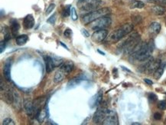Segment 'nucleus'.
Masks as SVG:
<instances>
[{"mask_svg":"<svg viewBox=\"0 0 166 125\" xmlns=\"http://www.w3.org/2000/svg\"><path fill=\"white\" fill-rule=\"evenodd\" d=\"M71 19H72L74 21H76V20L78 19L77 13V11H76V9H75V8H74V7L71 8Z\"/></svg>","mask_w":166,"mask_h":125,"instance_id":"c85d7f7f","label":"nucleus"},{"mask_svg":"<svg viewBox=\"0 0 166 125\" xmlns=\"http://www.w3.org/2000/svg\"><path fill=\"white\" fill-rule=\"evenodd\" d=\"M112 24L111 18L109 16H103V17L97 19L95 21L92 22L90 23V28L92 30L98 31L102 30V29H106L108 27H110Z\"/></svg>","mask_w":166,"mask_h":125,"instance_id":"423d86ee","label":"nucleus"},{"mask_svg":"<svg viewBox=\"0 0 166 125\" xmlns=\"http://www.w3.org/2000/svg\"><path fill=\"white\" fill-rule=\"evenodd\" d=\"M97 51H98V52H99L100 54V55H103V56H104V55H105V53H104V52H103V51H101L100 50H97Z\"/></svg>","mask_w":166,"mask_h":125,"instance_id":"37998d69","label":"nucleus"},{"mask_svg":"<svg viewBox=\"0 0 166 125\" xmlns=\"http://www.w3.org/2000/svg\"><path fill=\"white\" fill-rule=\"evenodd\" d=\"M2 32L4 34V40H5L6 42L9 41L11 39V34L10 31H9V28L7 26H4L2 27Z\"/></svg>","mask_w":166,"mask_h":125,"instance_id":"a878e982","label":"nucleus"},{"mask_svg":"<svg viewBox=\"0 0 166 125\" xmlns=\"http://www.w3.org/2000/svg\"><path fill=\"white\" fill-rule=\"evenodd\" d=\"M145 63L142 66V71L147 74H154L156 69L160 66L162 62L160 59H154L153 58H149L148 60L145 61Z\"/></svg>","mask_w":166,"mask_h":125,"instance_id":"0eeeda50","label":"nucleus"},{"mask_svg":"<svg viewBox=\"0 0 166 125\" xmlns=\"http://www.w3.org/2000/svg\"><path fill=\"white\" fill-rule=\"evenodd\" d=\"M145 6V3L139 0H130L129 7L131 9H142Z\"/></svg>","mask_w":166,"mask_h":125,"instance_id":"aec40b11","label":"nucleus"},{"mask_svg":"<svg viewBox=\"0 0 166 125\" xmlns=\"http://www.w3.org/2000/svg\"><path fill=\"white\" fill-rule=\"evenodd\" d=\"M132 124L133 125H140L141 124L139 123V122H133V123H132Z\"/></svg>","mask_w":166,"mask_h":125,"instance_id":"c03bdc74","label":"nucleus"},{"mask_svg":"<svg viewBox=\"0 0 166 125\" xmlns=\"http://www.w3.org/2000/svg\"><path fill=\"white\" fill-rule=\"evenodd\" d=\"M2 124L3 125H15V123L14 122V121L12 120L11 118H5L4 119L3 121H2Z\"/></svg>","mask_w":166,"mask_h":125,"instance_id":"7c9ffc66","label":"nucleus"},{"mask_svg":"<svg viewBox=\"0 0 166 125\" xmlns=\"http://www.w3.org/2000/svg\"><path fill=\"white\" fill-rule=\"evenodd\" d=\"M102 124L104 125H118L119 124V119L117 114L116 111L113 110L108 109L107 114L105 118L104 121L103 122Z\"/></svg>","mask_w":166,"mask_h":125,"instance_id":"1a4fd4ad","label":"nucleus"},{"mask_svg":"<svg viewBox=\"0 0 166 125\" xmlns=\"http://www.w3.org/2000/svg\"><path fill=\"white\" fill-rule=\"evenodd\" d=\"M158 107L160 110H165L166 109V100H160L158 104Z\"/></svg>","mask_w":166,"mask_h":125,"instance_id":"2f4dec72","label":"nucleus"},{"mask_svg":"<svg viewBox=\"0 0 166 125\" xmlns=\"http://www.w3.org/2000/svg\"><path fill=\"white\" fill-rule=\"evenodd\" d=\"M55 5L54 3L52 4H50L49 5H48V7L46 9V12H45V14L46 15H49L50 13H51V12H53V10L55 9Z\"/></svg>","mask_w":166,"mask_h":125,"instance_id":"473e14b6","label":"nucleus"},{"mask_svg":"<svg viewBox=\"0 0 166 125\" xmlns=\"http://www.w3.org/2000/svg\"><path fill=\"white\" fill-rule=\"evenodd\" d=\"M148 100H149V101H150L151 103L156 102V100H158V97L156 96V94H155L154 93L148 94Z\"/></svg>","mask_w":166,"mask_h":125,"instance_id":"c756f323","label":"nucleus"},{"mask_svg":"<svg viewBox=\"0 0 166 125\" xmlns=\"http://www.w3.org/2000/svg\"><path fill=\"white\" fill-rule=\"evenodd\" d=\"M83 80L82 77H76L74 78L73 79L70 80L67 83V88H74L77 86V85H79L80 83L81 82V81Z\"/></svg>","mask_w":166,"mask_h":125,"instance_id":"412c9836","label":"nucleus"},{"mask_svg":"<svg viewBox=\"0 0 166 125\" xmlns=\"http://www.w3.org/2000/svg\"><path fill=\"white\" fill-rule=\"evenodd\" d=\"M165 123H166V121H165Z\"/></svg>","mask_w":166,"mask_h":125,"instance_id":"a18cd8bd","label":"nucleus"},{"mask_svg":"<svg viewBox=\"0 0 166 125\" xmlns=\"http://www.w3.org/2000/svg\"><path fill=\"white\" fill-rule=\"evenodd\" d=\"M60 42V44L61 45L63 46V47H64V48H66V49H67V50H69V48H68V47H67V46L65 44H64V43L62 42Z\"/></svg>","mask_w":166,"mask_h":125,"instance_id":"ea45409f","label":"nucleus"},{"mask_svg":"<svg viewBox=\"0 0 166 125\" xmlns=\"http://www.w3.org/2000/svg\"><path fill=\"white\" fill-rule=\"evenodd\" d=\"M154 117V119L156 121H159V120H161L162 119V114H160V113L159 112H156L153 115Z\"/></svg>","mask_w":166,"mask_h":125,"instance_id":"e433bc0d","label":"nucleus"},{"mask_svg":"<svg viewBox=\"0 0 166 125\" xmlns=\"http://www.w3.org/2000/svg\"><path fill=\"white\" fill-rule=\"evenodd\" d=\"M110 13V9L109 8H102V9H97L95 11L90 12V13H87L82 16V22L84 25H87L89 23H91L92 22L95 21L97 19L103 17V16H107L108 14Z\"/></svg>","mask_w":166,"mask_h":125,"instance_id":"20e7f679","label":"nucleus"},{"mask_svg":"<svg viewBox=\"0 0 166 125\" xmlns=\"http://www.w3.org/2000/svg\"><path fill=\"white\" fill-rule=\"evenodd\" d=\"M23 106L24 108H25V111L26 112L27 115L29 116L30 118L34 116V106L33 103L31 100L29 99H25L23 102Z\"/></svg>","mask_w":166,"mask_h":125,"instance_id":"f8f14e48","label":"nucleus"},{"mask_svg":"<svg viewBox=\"0 0 166 125\" xmlns=\"http://www.w3.org/2000/svg\"><path fill=\"white\" fill-rule=\"evenodd\" d=\"M107 111L108 108L103 105L100 106V107L97 108L96 112L94 113V118H93V121L94 122V124H102L105 118H106Z\"/></svg>","mask_w":166,"mask_h":125,"instance_id":"6e6552de","label":"nucleus"},{"mask_svg":"<svg viewBox=\"0 0 166 125\" xmlns=\"http://www.w3.org/2000/svg\"><path fill=\"white\" fill-rule=\"evenodd\" d=\"M108 35V32L106 29H102V30L96 31L93 33L91 36V39L93 42L96 43L102 42L103 41H104L106 39Z\"/></svg>","mask_w":166,"mask_h":125,"instance_id":"9d476101","label":"nucleus"},{"mask_svg":"<svg viewBox=\"0 0 166 125\" xmlns=\"http://www.w3.org/2000/svg\"><path fill=\"white\" fill-rule=\"evenodd\" d=\"M65 73L63 72L61 70L58 71L55 74V78H54V81L55 83H60L64 80V77H65Z\"/></svg>","mask_w":166,"mask_h":125,"instance_id":"b1692460","label":"nucleus"},{"mask_svg":"<svg viewBox=\"0 0 166 125\" xmlns=\"http://www.w3.org/2000/svg\"><path fill=\"white\" fill-rule=\"evenodd\" d=\"M153 41H150L149 43L140 42L135 48L134 51L130 54V59L136 62H145L151 57V54L154 50Z\"/></svg>","mask_w":166,"mask_h":125,"instance_id":"f257e3e1","label":"nucleus"},{"mask_svg":"<svg viewBox=\"0 0 166 125\" xmlns=\"http://www.w3.org/2000/svg\"><path fill=\"white\" fill-rule=\"evenodd\" d=\"M11 25V33L14 37L18 36V33L20 29V25L16 19H12L10 21Z\"/></svg>","mask_w":166,"mask_h":125,"instance_id":"dca6fc26","label":"nucleus"},{"mask_svg":"<svg viewBox=\"0 0 166 125\" xmlns=\"http://www.w3.org/2000/svg\"><path fill=\"white\" fill-rule=\"evenodd\" d=\"M64 35L65 38H70L72 35V31L70 28H67L64 32Z\"/></svg>","mask_w":166,"mask_h":125,"instance_id":"f704fd0d","label":"nucleus"},{"mask_svg":"<svg viewBox=\"0 0 166 125\" xmlns=\"http://www.w3.org/2000/svg\"><path fill=\"white\" fill-rule=\"evenodd\" d=\"M89 119H90V117H88V118H87V119H86V120H85L83 123H82V124H87V121H88Z\"/></svg>","mask_w":166,"mask_h":125,"instance_id":"a19ab883","label":"nucleus"},{"mask_svg":"<svg viewBox=\"0 0 166 125\" xmlns=\"http://www.w3.org/2000/svg\"><path fill=\"white\" fill-rule=\"evenodd\" d=\"M70 14H71V5H68L67 7H65V9L63 10V12H62V16H63V17H67Z\"/></svg>","mask_w":166,"mask_h":125,"instance_id":"cd10ccee","label":"nucleus"},{"mask_svg":"<svg viewBox=\"0 0 166 125\" xmlns=\"http://www.w3.org/2000/svg\"><path fill=\"white\" fill-rule=\"evenodd\" d=\"M145 1L148 3H152L155 5H162V6L166 5V0H145Z\"/></svg>","mask_w":166,"mask_h":125,"instance_id":"bb28decb","label":"nucleus"},{"mask_svg":"<svg viewBox=\"0 0 166 125\" xmlns=\"http://www.w3.org/2000/svg\"><path fill=\"white\" fill-rule=\"evenodd\" d=\"M28 40V37L27 35H21L17 36V37H15L16 44L20 46L24 45L25 44H26Z\"/></svg>","mask_w":166,"mask_h":125,"instance_id":"4be33fe9","label":"nucleus"},{"mask_svg":"<svg viewBox=\"0 0 166 125\" xmlns=\"http://www.w3.org/2000/svg\"><path fill=\"white\" fill-rule=\"evenodd\" d=\"M55 21H56V14H54L53 16H51V17L47 20V22H48V23H50V24H51V25H55Z\"/></svg>","mask_w":166,"mask_h":125,"instance_id":"72a5a7b5","label":"nucleus"},{"mask_svg":"<svg viewBox=\"0 0 166 125\" xmlns=\"http://www.w3.org/2000/svg\"><path fill=\"white\" fill-rule=\"evenodd\" d=\"M102 99H103V93L102 92H100L99 93L97 94L93 97V98L91 99V101H93L91 104V108H94V107H98L100 104L102 102Z\"/></svg>","mask_w":166,"mask_h":125,"instance_id":"a211bd4d","label":"nucleus"},{"mask_svg":"<svg viewBox=\"0 0 166 125\" xmlns=\"http://www.w3.org/2000/svg\"><path fill=\"white\" fill-rule=\"evenodd\" d=\"M44 64H45V70L47 73H51L54 70L55 66V64L54 62L53 57L50 56V55H45L44 56Z\"/></svg>","mask_w":166,"mask_h":125,"instance_id":"9b49d317","label":"nucleus"},{"mask_svg":"<svg viewBox=\"0 0 166 125\" xmlns=\"http://www.w3.org/2000/svg\"><path fill=\"white\" fill-rule=\"evenodd\" d=\"M152 12L156 16H163L166 13V9L165 8V6L156 5L152 8Z\"/></svg>","mask_w":166,"mask_h":125,"instance_id":"6ab92c4d","label":"nucleus"},{"mask_svg":"<svg viewBox=\"0 0 166 125\" xmlns=\"http://www.w3.org/2000/svg\"><path fill=\"white\" fill-rule=\"evenodd\" d=\"M35 19H34L33 16L31 14L28 15L24 18L23 20V26L25 29H31L35 25Z\"/></svg>","mask_w":166,"mask_h":125,"instance_id":"ddd939ff","label":"nucleus"},{"mask_svg":"<svg viewBox=\"0 0 166 125\" xmlns=\"http://www.w3.org/2000/svg\"><path fill=\"white\" fill-rule=\"evenodd\" d=\"M11 65H12V62L9 60H7L5 62L3 68L4 77L8 81H11Z\"/></svg>","mask_w":166,"mask_h":125,"instance_id":"f3484780","label":"nucleus"},{"mask_svg":"<svg viewBox=\"0 0 166 125\" xmlns=\"http://www.w3.org/2000/svg\"><path fill=\"white\" fill-rule=\"evenodd\" d=\"M165 70V63H161L160 66L156 69V71L154 72V78L156 80H159L162 76Z\"/></svg>","mask_w":166,"mask_h":125,"instance_id":"5701e85b","label":"nucleus"},{"mask_svg":"<svg viewBox=\"0 0 166 125\" xmlns=\"http://www.w3.org/2000/svg\"><path fill=\"white\" fill-rule=\"evenodd\" d=\"M74 68V63L71 61H67V62H64L63 64H61V65L60 66V69L65 73V74H68L71 72Z\"/></svg>","mask_w":166,"mask_h":125,"instance_id":"4468645a","label":"nucleus"},{"mask_svg":"<svg viewBox=\"0 0 166 125\" xmlns=\"http://www.w3.org/2000/svg\"><path fill=\"white\" fill-rule=\"evenodd\" d=\"M161 31V25L160 23L154 22H152L148 26V32L152 35H157Z\"/></svg>","mask_w":166,"mask_h":125,"instance_id":"2eb2a0df","label":"nucleus"},{"mask_svg":"<svg viewBox=\"0 0 166 125\" xmlns=\"http://www.w3.org/2000/svg\"><path fill=\"white\" fill-rule=\"evenodd\" d=\"M101 3H102L101 0H78L77 7L82 12L88 13L97 10Z\"/></svg>","mask_w":166,"mask_h":125,"instance_id":"39448f33","label":"nucleus"},{"mask_svg":"<svg viewBox=\"0 0 166 125\" xmlns=\"http://www.w3.org/2000/svg\"><path fill=\"white\" fill-rule=\"evenodd\" d=\"M144 81H145L147 85H152V84H153V81H151L150 79H148V78H145V79H144Z\"/></svg>","mask_w":166,"mask_h":125,"instance_id":"58836bf2","label":"nucleus"},{"mask_svg":"<svg viewBox=\"0 0 166 125\" xmlns=\"http://www.w3.org/2000/svg\"><path fill=\"white\" fill-rule=\"evenodd\" d=\"M141 42L140 35L137 32H133L128 36V38L120 44L118 48L124 54H131L135 50L137 45Z\"/></svg>","mask_w":166,"mask_h":125,"instance_id":"7ed1b4c3","label":"nucleus"},{"mask_svg":"<svg viewBox=\"0 0 166 125\" xmlns=\"http://www.w3.org/2000/svg\"><path fill=\"white\" fill-rule=\"evenodd\" d=\"M121 68H122L123 69V70L126 71H129V72H131V71H130V70H129V69H128V68H125L124 67V66H121Z\"/></svg>","mask_w":166,"mask_h":125,"instance_id":"79ce46f5","label":"nucleus"},{"mask_svg":"<svg viewBox=\"0 0 166 125\" xmlns=\"http://www.w3.org/2000/svg\"><path fill=\"white\" fill-rule=\"evenodd\" d=\"M15 105V108L16 109H20L21 108V99H20V96L18 94V92H16L14 91V98H13V103Z\"/></svg>","mask_w":166,"mask_h":125,"instance_id":"393cba45","label":"nucleus"},{"mask_svg":"<svg viewBox=\"0 0 166 125\" xmlns=\"http://www.w3.org/2000/svg\"><path fill=\"white\" fill-rule=\"evenodd\" d=\"M81 33L83 34L84 37H86V38L90 37V33H89V32H87V31L86 30V29H84V28L81 29Z\"/></svg>","mask_w":166,"mask_h":125,"instance_id":"4c0bfd02","label":"nucleus"},{"mask_svg":"<svg viewBox=\"0 0 166 125\" xmlns=\"http://www.w3.org/2000/svg\"><path fill=\"white\" fill-rule=\"evenodd\" d=\"M133 28L134 26L133 24H130V23L124 24L123 25L116 29L115 31L112 32L105 39V42L107 44H115L133 32Z\"/></svg>","mask_w":166,"mask_h":125,"instance_id":"f03ea898","label":"nucleus"},{"mask_svg":"<svg viewBox=\"0 0 166 125\" xmlns=\"http://www.w3.org/2000/svg\"><path fill=\"white\" fill-rule=\"evenodd\" d=\"M0 46H1V49H0V52L2 53V52H3L4 50H5V46H6V41H5V40L1 41V43H0Z\"/></svg>","mask_w":166,"mask_h":125,"instance_id":"c9c22d12","label":"nucleus"}]
</instances>
